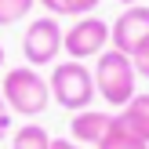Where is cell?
<instances>
[{
	"mask_svg": "<svg viewBox=\"0 0 149 149\" xmlns=\"http://www.w3.org/2000/svg\"><path fill=\"white\" fill-rule=\"evenodd\" d=\"M0 95H4L7 109L18 113V116H26V120L40 116L44 109L51 106V87H47V80H44L33 65H15V69H7L4 84H0Z\"/></svg>",
	"mask_w": 149,
	"mask_h": 149,
	"instance_id": "cell-1",
	"label": "cell"
},
{
	"mask_svg": "<svg viewBox=\"0 0 149 149\" xmlns=\"http://www.w3.org/2000/svg\"><path fill=\"white\" fill-rule=\"evenodd\" d=\"M47 87H51V102L65 106L69 113H80V109H91L95 102V73L87 69L84 62L69 58V62H58L47 77Z\"/></svg>",
	"mask_w": 149,
	"mask_h": 149,
	"instance_id": "cell-2",
	"label": "cell"
},
{
	"mask_svg": "<svg viewBox=\"0 0 149 149\" xmlns=\"http://www.w3.org/2000/svg\"><path fill=\"white\" fill-rule=\"evenodd\" d=\"M135 84H138V73H135V65H131V58L124 51L109 47V51L98 55V62H95V91L109 106H127L138 95Z\"/></svg>",
	"mask_w": 149,
	"mask_h": 149,
	"instance_id": "cell-3",
	"label": "cell"
},
{
	"mask_svg": "<svg viewBox=\"0 0 149 149\" xmlns=\"http://www.w3.org/2000/svg\"><path fill=\"white\" fill-rule=\"evenodd\" d=\"M62 51L69 58H77V62L98 58L102 51H109V26L102 18H95V15L77 18L69 29H65V36H62Z\"/></svg>",
	"mask_w": 149,
	"mask_h": 149,
	"instance_id": "cell-4",
	"label": "cell"
},
{
	"mask_svg": "<svg viewBox=\"0 0 149 149\" xmlns=\"http://www.w3.org/2000/svg\"><path fill=\"white\" fill-rule=\"evenodd\" d=\"M62 36L65 29L58 26V18H36L29 22L26 36H22V55H26V62L33 65H51L58 58V51H62Z\"/></svg>",
	"mask_w": 149,
	"mask_h": 149,
	"instance_id": "cell-5",
	"label": "cell"
},
{
	"mask_svg": "<svg viewBox=\"0 0 149 149\" xmlns=\"http://www.w3.org/2000/svg\"><path fill=\"white\" fill-rule=\"evenodd\" d=\"M109 40H113L116 51H124V55L131 58V55L149 40V7H146V4L124 7V15L113 22V29H109Z\"/></svg>",
	"mask_w": 149,
	"mask_h": 149,
	"instance_id": "cell-6",
	"label": "cell"
},
{
	"mask_svg": "<svg viewBox=\"0 0 149 149\" xmlns=\"http://www.w3.org/2000/svg\"><path fill=\"white\" fill-rule=\"evenodd\" d=\"M109 127H113V113H106V109H80V113H73V120H69V135H73L77 146L80 142L98 146Z\"/></svg>",
	"mask_w": 149,
	"mask_h": 149,
	"instance_id": "cell-7",
	"label": "cell"
},
{
	"mask_svg": "<svg viewBox=\"0 0 149 149\" xmlns=\"http://www.w3.org/2000/svg\"><path fill=\"white\" fill-rule=\"evenodd\" d=\"M116 120H120L131 135H138L142 142H149V95H135V98L116 113Z\"/></svg>",
	"mask_w": 149,
	"mask_h": 149,
	"instance_id": "cell-8",
	"label": "cell"
},
{
	"mask_svg": "<svg viewBox=\"0 0 149 149\" xmlns=\"http://www.w3.org/2000/svg\"><path fill=\"white\" fill-rule=\"evenodd\" d=\"M11 149H51V135H47V127H44V124L29 120V124H22V127L15 131Z\"/></svg>",
	"mask_w": 149,
	"mask_h": 149,
	"instance_id": "cell-9",
	"label": "cell"
},
{
	"mask_svg": "<svg viewBox=\"0 0 149 149\" xmlns=\"http://www.w3.org/2000/svg\"><path fill=\"white\" fill-rule=\"evenodd\" d=\"M98 149H149V142H142L138 135H131V131H127V127H124V124L113 116V127L102 135Z\"/></svg>",
	"mask_w": 149,
	"mask_h": 149,
	"instance_id": "cell-10",
	"label": "cell"
},
{
	"mask_svg": "<svg viewBox=\"0 0 149 149\" xmlns=\"http://www.w3.org/2000/svg\"><path fill=\"white\" fill-rule=\"evenodd\" d=\"M36 4H44V11L51 15H91L98 0H36Z\"/></svg>",
	"mask_w": 149,
	"mask_h": 149,
	"instance_id": "cell-11",
	"label": "cell"
},
{
	"mask_svg": "<svg viewBox=\"0 0 149 149\" xmlns=\"http://www.w3.org/2000/svg\"><path fill=\"white\" fill-rule=\"evenodd\" d=\"M36 0H0V26H15V22L29 18Z\"/></svg>",
	"mask_w": 149,
	"mask_h": 149,
	"instance_id": "cell-12",
	"label": "cell"
},
{
	"mask_svg": "<svg viewBox=\"0 0 149 149\" xmlns=\"http://www.w3.org/2000/svg\"><path fill=\"white\" fill-rule=\"evenodd\" d=\"M131 65H135V73H138V80H149V40L142 44V47L131 55Z\"/></svg>",
	"mask_w": 149,
	"mask_h": 149,
	"instance_id": "cell-13",
	"label": "cell"
},
{
	"mask_svg": "<svg viewBox=\"0 0 149 149\" xmlns=\"http://www.w3.org/2000/svg\"><path fill=\"white\" fill-rule=\"evenodd\" d=\"M11 131V109H7L4 95H0V142H4V135Z\"/></svg>",
	"mask_w": 149,
	"mask_h": 149,
	"instance_id": "cell-14",
	"label": "cell"
},
{
	"mask_svg": "<svg viewBox=\"0 0 149 149\" xmlns=\"http://www.w3.org/2000/svg\"><path fill=\"white\" fill-rule=\"evenodd\" d=\"M51 149H80L73 138H51Z\"/></svg>",
	"mask_w": 149,
	"mask_h": 149,
	"instance_id": "cell-15",
	"label": "cell"
},
{
	"mask_svg": "<svg viewBox=\"0 0 149 149\" xmlns=\"http://www.w3.org/2000/svg\"><path fill=\"white\" fill-rule=\"evenodd\" d=\"M116 4H124V7H131V4H138V0H116Z\"/></svg>",
	"mask_w": 149,
	"mask_h": 149,
	"instance_id": "cell-16",
	"label": "cell"
},
{
	"mask_svg": "<svg viewBox=\"0 0 149 149\" xmlns=\"http://www.w3.org/2000/svg\"><path fill=\"white\" fill-rule=\"evenodd\" d=\"M0 69H4V47H0Z\"/></svg>",
	"mask_w": 149,
	"mask_h": 149,
	"instance_id": "cell-17",
	"label": "cell"
}]
</instances>
